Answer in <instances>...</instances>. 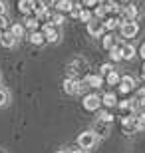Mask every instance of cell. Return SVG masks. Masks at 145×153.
Returning <instances> with one entry per match:
<instances>
[{
  "label": "cell",
  "instance_id": "1",
  "mask_svg": "<svg viewBox=\"0 0 145 153\" xmlns=\"http://www.w3.org/2000/svg\"><path fill=\"white\" fill-rule=\"evenodd\" d=\"M97 143V135H95L94 129H88V131H82L78 135V145L82 149H91Z\"/></svg>",
  "mask_w": 145,
  "mask_h": 153
},
{
  "label": "cell",
  "instance_id": "2",
  "mask_svg": "<svg viewBox=\"0 0 145 153\" xmlns=\"http://www.w3.org/2000/svg\"><path fill=\"white\" fill-rule=\"evenodd\" d=\"M119 32H121L123 38H133V36H137V32H139V26H137V22L125 20V22L119 24Z\"/></svg>",
  "mask_w": 145,
  "mask_h": 153
},
{
  "label": "cell",
  "instance_id": "3",
  "mask_svg": "<svg viewBox=\"0 0 145 153\" xmlns=\"http://www.w3.org/2000/svg\"><path fill=\"white\" fill-rule=\"evenodd\" d=\"M101 105V97L95 96V94H88V96L84 97V109H88V111H97Z\"/></svg>",
  "mask_w": 145,
  "mask_h": 153
},
{
  "label": "cell",
  "instance_id": "4",
  "mask_svg": "<svg viewBox=\"0 0 145 153\" xmlns=\"http://www.w3.org/2000/svg\"><path fill=\"white\" fill-rule=\"evenodd\" d=\"M42 32H44V36H46V42H50V44H56L58 40H60V34H58V30H54L52 22H46L44 26H42Z\"/></svg>",
  "mask_w": 145,
  "mask_h": 153
},
{
  "label": "cell",
  "instance_id": "5",
  "mask_svg": "<svg viewBox=\"0 0 145 153\" xmlns=\"http://www.w3.org/2000/svg\"><path fill=\"white\" fill-rule=\"evenodd\" d=\"M103 22H97V20H91V22H88V34L91 36V38H101L103 36Z\"/></svg>",
  "mask_w": 145,
  "mask_h": 153
},
{
  "label": "cell",
  "instance_id": "6",
  "mask_svg": "<svg viewBox=\"0 0 145 153\" xmlns=\"http://www.w3.org/2000/svg\"><path fill=\"white\" fill-rule=\"evenodd\" d=\"M62 88H64V91H66L68 96H76V94H78V88H80V79H76V78H66Z\"/></svg>",
  "mask_w": 145,
  "mask_h": 153
},
{
  "label": "cell",
  "instance_id": "7",
  "mask_svg": "<svg viewBox=\"0 0 145 153\" xmlns=\"http://www.w3.org/2000/svg\"><path fill=\"white\" fill-rule=\"evenodd\" d=\"M36 0H18V10L22 12L24 16H28V14H32L34 10H36Z\"/></svg>",
  "mask_w": 145,
  "mask_h": 153
},
{
  "label": "cell",
  "instance_id": "8",
  "mask_svg": "<svg viewBox=\"0 0 145 153\" xmlns=\"http://www.w3.org/2000/svg\"><path fill=\"white\" fill-rule=\"evenodd\" d=\"M133 88H135V78H131V76H121V82H119V91H121V94H129Z\"/></svg>",
  "mask_w": 145,
  "mask_h": 153
},
{
  "label": "cell",
  "instance_id": "9",
  "mask_svg": "<svg viewBox=\"0 0 145 153\" xmlns=\"http://www.w3.org/2000/svg\"><path fill=\"white\" fill-rule=\"evenodd\" d=\"M121 14L125 20H131V22H135V18H137V14H139V10H137V6L135 4H125L121 8Z\"/></svg>",
  "mask_w": 145,
  "mask_h": 153
},
{
  "label": "cell",
  "instance_id": "10",
  "mask_svg": "<svg viewBox=\"0 0 145 153\" xmlns=\"http://www.w3.org/2000/svg\"><path fill=\"white\" fill-rule=\"evenodd\" d=\"M86 84H88L89 88L97 90V88L103 85V76L101 74H89V76H86Z\"/></svg>",
  "mask_w": 145,
  "mask_h": 153
},
{
  "label": "cell",
  "instance_id": "11",
  "mask_svg": "<svg viewBox=\"0 0 145 153\" xmlns=\"http://www.w3.org/2000/svg\"><path fill=\"white\" fill-rule=\"evenodd\" d=\"M109 125H112V123H106V121H100V119H97V121L94 123L95 135H97V137H106L107 133H109Z\"/></svg>",
  "mask_w": 145,
  "mask_h": 153
},
{
  "label": "cell",
  "instance_id": "12",
  "mask_svg": "<svg viewBox=\"0 0 145 153\" xmlns=\"http://www.w3.org/2000/svg\"><path fill=\"white\" fill-rule=\"evenodd\" d=\"M0 44L4 46V48H14L16 46V38L12 36V32H2V38H0Z\"/></svg>",
  "mask_w": 145,
  "mask_h": 153
},
{
  "label": "cell",
  "instance_id": "13",
  "mask_svg": "<svg viewBox=\"0 0 145 153\" xmlns=\"http://www.w3.org/2000/svg\"><path fill=\"white\" fill-rule=\"evenodd\" d=\"M135 54H137L135 46H131V44H121V56H123V60H133Z\"/></svg>",
  "mask_w": 145,
  "mask_h": 153
},
{
  "label": "cell",
  "instance_id": "14",
  "mask_svg": "<svg viewBox=\"0 0 145 153\" xmlns=\"http://www.w3.org/2000/svg\"><path fill=\"white\" fill-rule=\"evenodd\" d=\"M28 40H30V44H34V46H42L46 42V36H44V32H30V36H28Z\"/></svg>",
  "mask_w": 145,
  "mask_h": 153
},
{
  "label": "cell",
  "instance_id": "15",
  "mask_svg": "<svg viewBox=\"0 0 145 153\" xmlns=\"http://www.w3.org/2000/svg\"><path fill=\"white\" fill-rule=\"evenodd\" d=\"M38 22L40 20L36 16H30V14L24 16V28H28L30 32H36V30H38Z\"/></svg>",
  "mask_w": 145,
  "mask_h": 153
},
{
  "label": "cell",
  "instance_id": "16",
  "mask_svg": "<svg viewBox=\"0 0 145 153\" xmlns=\"http://www.w3.org/2000/svg\"><path fill=\"white\" fill-rule=\"evenodd\" d=\"M72 8H74V0H60V2H56V10L60 12V14L72 12Z\"/></svg>",
  "mask_w": 145,
  "mask_h": 153
},
{
  "label": "cell",
  "instance_id": "17",
  "mask_svg": "<svg viewBox=\"0 0 145 153\" xmlns=\"http://www.w3.org/2000/svg\"><path fill=\"white\" fill-rule=\"evenodd\" d=\"M101 103H103L106 108H113V105H117V97H115V94H113V91H107L106 96L101 97Z\"/></svg>",
  "mask_w": 145,
  "mask_h": 153
},
{
  "label": "cell",
  "instance_id": "18",
  "mask_svg": "<svg viewBox=\"0 0 145 153\" xmlns=\"http://www.w3.org/2000/svg\"><path fill=\"white\" fill-rule=\"evenodd\" d=\"M106 82H107V85H119V82H121V76H119L115 70H113V72H109V74L106 76Z\"/></svg>",
  "mask_w": 145,
  "mask_h": 153
},
{
  "label": "cell",
  "instance_id": "19",
  "mask_svg": "<svg viewBox=\"0 0 145 153\" xmlns=\"http://www.w3.org/2000/svg\"><path fill=\"white\" fill-rule=\"evenodd\" d=\"M24 24H12L10 26V32H12V36H14V38H24Z\"/></svg>",
  "mask_w": 145,
  "mask_h": 153
},
{
  "label": "cell",
  "instance_id": "20",
  "mask_svg": "<svg viewBox=\"0 0 145 153\" xmlns=\"http://www.w3.org/2000/svg\"><path fill=\"white\" fill-rule=\"evenodd\" d=\"M109 58H112L113 62H121L123 56H121V46H113L112 50H109Z\"/></svg>",
  "mask_w": 145,
  "mask_h": 153
},
{
  "label": "cell",
  "instance_id": "21",
  "mask_svg": "<svg viewBox=\"0 0 145 153\" xmlns=\"http://www.w3.org/2000/svg\"><path fill=\"white\" fill-rule=\"evenodd\" d=\"M101 46H103V48H106V50H112L113 46H115V38H113L112 34H106V36H101Z\"/></svg>",
  "mask_w": 145,
  "mask_h": 153
},
{
  "label": "cell",
  "instance_id": "22",
  "mask_svg": "<svg viewBox=\"0 0 145 153\" xmlns=\"http://www.w3.org/2000/svg\"><path fill=\"white\" fill-rule=\"evenodd\" d=\"M119 20H117V18H106V20H103V28L106 30H115V28H119Z\"/></svg>",
  "mask_w": 145,
  "mask_h": 153
},
{
  "label": "cell",
  "instance_id": "23",
  "mask_svg": "<svg viewBox=\"0 0 145 153\" xmlns=\"http://www.w3.org/2000/svg\"><path fill=\"white\" fill-rule=\"evenodd\" d=\"M34 14H36V18H38V20H42V18H50V20H52V16H50V12H48V8H44V6H36Z\"/></svg>",
  "mask_w": 145,
  "mask_h": 153
},
{
  "label": "cell",
  "instance_id": "24",
  "mask_svg": "<svg viewBox=\"0 0 145 153\" xmlns=\"http://www.w3.org/2000/svg\"><path fill=\"white\" fill-rule=\"evenodd\" d=\"M97 119H100V121H106V123H112V121H113V115L109 114L107 109H103V111H100V114H97Z\"/></svg>",
  "mask_w": 145,
  "mask_h": 153
},
{
  "label": "cell",
  "instance_id": "25",
  "mask_svg": "<svg viewBox=\"0 0 145 153\" xmlns=\"http://www.w3.org/2000/svg\"><path fill=\"white\" fill-rule=\"evenodd\" d=\"M121 125H123V127H133V129H135V115L121 117Z\"/></svg>",
  "mask_w": 145,
  "mask_h": 153
},
{
  "label": "cell",
  "instance_id": "26",
  "mask_svg": "<svg viewBox=\"0 0 145 153\" xmlns=\"http://www.w3.org/2000/svg\"><path fill=\"white\" fill-rule=\"evenodd\" d=\"M52 26H62V24L66 22V18H64V14H60V12H58V14H54V16H52Z\"/></svg>",
  "mask_w": 145,
  "mask_h": 153
},
{
  "label": "cell",
  "instance_id": "27",
  "mask_svg": "<svg viewBox=\"0 0 145 153\" xmlns=\"http://www.w3.org/2000/svg\"><path fill=\"white\" fill-rule=\"evenodd\" d=\"M82 10H84V6H82V4H74L72 12H70V16H72V18H80V14H82Z\"/></svg>",
  "mask_w": 145,
  "mask_h": 153
},
{
  "label": "cell",
  "instance_id": "28",
  "mask_svg": "<svg viewBox=\"0 0 145 153\" xmlns=\"http://www.w3.org/2000/svg\"><path fill=\"white\" fill-rule=\"evenodd\" d=\"M80 20H82V22H91V20H94V18H91V12L89 10H82V14H80Z\"/></svg>",
  "mask_w": 145,
  "mask_h": 153
},
{
  "label": "cell",
  "instance_id": "29",
  "mask_svg": "<svg viewBox=\"0 0 145 153\" xmlns=\"http://www.w3.org/2000/svg\"><path fill=\"white\" fill-rule=\"evenodd\" d=\"M6 103H8V91H6L4 88H0V108L6 105Z\"/></svg>",
  "mask_w": 145,
  "mask_h": 153
},
{
  "label": "cell",
  "instance_id": "30",
  "mask_svg": "<svg viewBox=\"0 0 145 153\" xmlns=\"http://www.w3.org/2000/svg\"><path fill=\"white\" fill-rule=\"evenodd\" d=\"M106 14H107L106 4H103V6H97V8H95V16H97V18H106Z\"/></svg>",
  "mask_w": 145,
  "mask_h": 153
},
{
  "label": "cell",
  "instance_id": "31",
  "mask_svg": "<svg viewBox=\"0 0 145 153\" xmlns=\"http://www.w3.org/2000/svg\"><path fill=\"white\" fill-rule=\"evenodd\" d=\"M38 6L50 8V6H56V0H38Z\"/></svg>",
  "mask_w": 145,
  "mask_h": 153
},
{
  "label": "cell",
  "instance_id": "32",
  "mask_svg": "<svg viewBox=\"0 0 145 153\" xmlns=\"http://www.w3.org/2000/svg\"><path fill=\"white\" fill-rule=\"evenodd\" d=\"M109 72H113V66L112 64H103V66H101V76H107Z\"/></svg>",
  "mask_w": 145,
  "mask_h": 153
},
{
  "label": "cell",
  "instance_id": "33",
  "mask_svg": "<svg viewBox=\"0 0 145 153\" xmlns=\"http://www.w3.org/2000/svg\"><path fill=\"white\" fill-rule=\"evenodd\" d=\"M2 28H8L10 30V26H8V18H6V14H2V16H0V30Z\"/></svg>",
  "mask_w": 145,
  "mask_h": 153
},
{
  "label": "cell",
  "instance_id": "34",
  "mask_svg": "<svg viewBox=\"0 0 145 153\" xmlns=\"http://www.w3.org/2000/svg\"><path fill=\"white\" fill-rule=\"evenodd\" d=\"M117 105L121 109H131V100H123V102H119Z\"/></svg>",
  "mask_w": 145,
  "mask_h": 153
},
{
  "label": "cell",
  "instance_id": "35",
  "mask_svg": "<svg viewBox=\"0 0 145 153\" xmlns=\"http://www.w3.org/2000/svg\"><path fill=\"white\" fill-rule=\"evenodd\" d=\"M95 4H97V0H84V6H88V8L89 6H95Z\"/></svg>",
  "mask_w": 145,
  "mask_h": 153
},
{
  "label": "cell",
  "instance_id": "36",
  "mask_svg": "<svg viewBox=\"0 0 145 153\" xmlns=\"http://www.w3.org/2000/svg\"><path fill=\"white\" fill-rule=\"evenodd\" d=\"M2 14H6V4L0 0V16H2Z\"/></svg>",
  "mask_w": 145,
  "mask_h": 153
},
{
  "label": "cell",
  "instance_id": "37",
  "mask_svg": "<svg viewBox=\"0 0 145 153\" xmlns=\"http://www.w3.org/2000/svg\"><path fill=\"white\" fill-rule=\"evenodd\" d=\"M139 54H141V58H143V60H145V42H143V44H141V48H139Z\"/></svg>",
  "mask_w": 145,
  "mask_h": 153
},
{
  "label": "cell",
  "instance_id": "38",
  "mask_svg": "<svg viewBox=\"0 0 145 153\" xmlns=\"http://www.w3.org/2000/svg\"><path fill=\"white\" fill-rule=\"evenodd\" d=\"M70 153H86V149H82V147L80 149H70Z\"/></svg>",
  "mask_w": 145,
  "mask_h": 153
},
{
  "label": "cell",
  "instance_id": "39",
  "mask_svg": "<svg viewBox=\"0 0 145 153\" xmlns=\"http://www.w3.org/2000/svg\"><path fill=\"white\" fill-rule=\"evenodd\" d=\"M56 153H70V151H66V149H60V151H56Z\"/></svg>",
  "mask_w": 145,
  "mask_h": 153
},
{
  "label": "cell",
  "instance_id": "40",
  "mask_svg": "<svg viewBox=\"0 0 145 153\" xmlns=\"http://www.w3.org/2000/svg\"><path fill=\"white\" fill-rule=\"evenodd\" d=\"M121 2H125V4H129V0H121Z\"/></svg>",
  "mask_w": 145,
  "mask_h": 153
},
{
  "label": "cell",
  "instance_id": "41",
  "mask_svg": "<svg viewBox=\"0 0 145 153\" xmlns=\"http://www.w3.org/2000/svg\"><path fill=\"white\" fill-rule=\"evenodd\" d=\"M0 38H2V30H0Z\"/></svg>",
  "mask_w": 145,
  "mask_h": 153
}]
</instances>
